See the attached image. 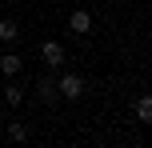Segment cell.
Returning a JSON list of instances; mask_svg holds the SVG:
<instances>
[{
	"instance_id": "cell-1",
	"label": "cell",
	"mask_w": 152,
	"mask_h": 148,
	"mask_svg": "<svg viewBox=\"0 0 152 148\" xmlns=\"http://www.w3.org/2000/svg\"><path fill=\"white\" fill-rule=\"evenodd\" d=\"M56 92H60V100H80L84 96V76L80 72H56Z\"/></svg>"
},
{
	"instance_id": "cell-7",
	"label": "cell",
	"mask_w": 152,
	"mask_h": 148,
	"mask_svg": "<svg viewBox=\"0 0 152 148\" xmlns=\"http://www.w3.org/2000/svg\"><path fill=\"white\" fill-rule=\"evenodd\" d=\"M20 40V24L16 20H0V44H16Z\"/></svg>"
},
{
	"instance_id": "cell-3",
	"label": "cell",
	"mask_w": 152,
	"mask_h": 148,
	"mask_svg": "<svg viewBox=\"0 0 152 148\" xmlns=\"http://www.w3.org/2000/svg\"><path fill=\"white\" fill-rule=\"evenodd\" d=\"M40 60H44V68L60 72V68H64V60H68V52H64L60 40H44V44H40Z\"/></svg>"
},
{
	"instance_id": "cell-9",
	"label": "cell",
	"mask_w": 152,
	"mask_h": 148,
	"mask_svg": "<svg viewBox=\"0 0 152 148\" xmlns=\"http://www.w3.org/2000/svg\"><path fill=\"white\" fill-rule=\"evenodd\" d=\"M136 120H140V124H148V120H152V100H148V96H140V100H136Z\"/></svg>"
},
{
	"instance_id": "cell-2",
	"label": "cell",
	"mask_w": 152,
	"mask_h": 148,
	"mask_svg": "<svg viewBox=\"0 0 152 148\" xmlns=\"http://www.w3.org/2000/svg\"><path fill=\"white\" fill-rule=\"evenodd\" d=\"M36 100L44 104V108H56V104H60V92H56V72L52 68H44L36 76Z\"/></svg>"
},
{
	"instance_id": "cell-4",
	"label": "cell",
	"mask_w": 152,
	"mask_h": 148,
	"mask_svg": "<svg viewBox=\"0 0 152 148\" xmlns=\"http://www.w3.org/2000/svg\"><path fill=\"white\" fill-rule=\"evenodd\" d=\"M64 24H68V32H76V36H88V32H92V12H88V8H76Z\"/></svg>"
},
{
	"instance_id": "cell-6",
	"label": "cell",
	"mask_w": 152,
	"mask_h": 148,
	"mask_svg": "<svg viewBox=\"0 0 152 148\" xmlns=\"http://www.w3.org/2000/svg\"><path fill=\"white\" fill-rule=\"evenodd\" d=\"M4 104L8 108H20L24 104V84H16V76H8V84H4Z\"/></svg>"
},
{
	"instance_id": "cell-5",
	"label": "cell",
	"mask_w": 152,
	"mask_h": 148,
	"mask_svg": "<svg viewBox=\"0 0 152 148\" xmlns=\"http://www.w3.org/2000/svg\"><path fill=\"white\" fill-rule=\"evenodd\" d=\"M20 68H24V56L20 52H0V76H20Z\"/></svg>"
},
{
	"instance_id": "cell-8",
	"label": "cell",
	"mask_w": 152,
	"mask_h": 148,
	"mask_svg": "<svg viewBox=\"0 0 152 148\" xmlns=\"http://www.w3.org/2000/svg\"><path fill=\"white\" fill-rule=\"evenodd\" d=\"M8 140H12V144H24V140H28V124L12 120V124H8Z\"/></svg>"
}]
</instances>
